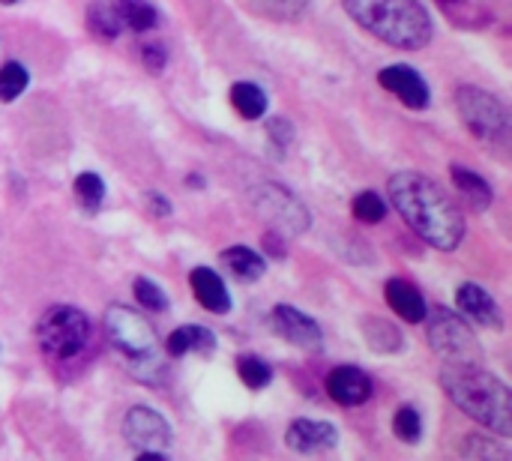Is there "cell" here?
I'll return each instance as SVG.
<instances>
[{
  "instance_id": "30bf717a",
  "label": "cell",
  "mask_w": 512,
  "mask_h": 461,
  "mask_svg": "<svg viewBox=\"0 0 512 461\" xmlns=\"http://www.w3.org/2000/svg\"><path fill=\"white\" fill-rule=\"evenodd\" d=\"M270 327L276 330V336H282L294 348L321 351V345H324V333L315 324V318H309L306 312H300L294 306H276L270 312Z\"/></svg>"
},
{
  "instance_id": "603a6c76",
  "label": "cell",
  "mask_w": 512,
  "mask_h": 461,
  "mask_svg": "<svg viewBox=\"0 0 512 461\" xmlns=\"http://www.w3.org/2000/svg\"><path fill=\"white\" fill-rule=\"evenodd\" d=\"M243 6L270 21H297L309 9V0H243Z\"/></svg>"
},
{
  "instance_id": "8fae6325",
  "label": "cell",
  "mask_w": 512,
  "mask_h": 461,
  "mask_svg": "<svg viewBox=\"0 0 512 461\" xmlns=\"http://www.w3.org/2000/svg\"><path fill=\"white\" fill-rule=\"evenodd\" d=\"M378 81H381L384 90L396 93L408 108H429V102H432V90H429V84L423 81V75H420L417 69L405 66V63L384 66V69L378 72Z\"/></svg>"
},
{
  "instance_id": "4dcf8cb0",
  "label": "cell",
  "mask_w": 512,
  "mask_h": 461,
  "mask_svg": "<svg viewBox=\"0 0 512 461\" xmlns=\"http://www.w3.org/2000/svg\"><path fill=\"white\" fill-rule=\"evenodd\" d=\"M165 60H168V54H165L162 45H144V66L150 72H162L165 69Z\"/></svg>"
},
{
  "instance_id": "4fadbf2b",
  "label": "cell",
  "mask_w": 512,
  "mask_h": 461,
  "mask_svg": "<svg viewBox=\"0 0 512 461\" xmlns=\"http://www.w3.org/2000/svg\"><path fill=\"white\" fill-rule=\"evenodd\" d=\"M285 444H288V450H294V453L312 456V453L333 450V447L339 444V432H336V426H333V423L297 420V423H291V426H288Z\"/></svg>"
},
{
  "instance_id": "e0dca14e",
  "label": "cell",
  "mask_w": 512,
  "mask_h": 461,
  "mask_svg": "<svg viewBox=\"0 0 512 461\" xmlns=\"http://www.w3.org/2000/svg\"><path fill=\"white\" fill-rule=\"evenodd\" d=\"M168 354L171 357H186V354H213L216 351V336L213 330L207 327H198V324H189V327H180L168 336Z\"/></svg>"
},
{
  "instance_id": "e575fe53",
  "label": "cell",
  "mask_w": 512,
  "mask_h": 461,
  "mask_svg": "<svg viewBox=\"0 0 512 461\" xmlns=\"http://www.w3.org/2000/svg\"><path fill=\"white\" fill-rule=\"evenodd\" d=\"M0 3H15V0H0Z\"/></svg>"
},
{
  "instance_id": "44dd1931",
  "label": "cell",
  "mask_w": 512,
  "mask_h": 461,
  "mask_svg": "<svg viewBox=\"0 0 512 461\" xmlns=\"http://www.w3.org/2000/svg\"><path fill=\"white\" fill-rule=\"evenodd\" d=\"M363 336H366L369 348H375V351H381V354H396V351L405 348L402 333H399L393 324H387L384 318H375V315L363 321Z\"/></svg>"
},
{
  "instance_id": "9a60e30c",
  "label": "cell",
  "mask_w": 512,
  "mask_h": 461,
  "mask_svg": "<svg viewBox=\"0 0 512 461\" xmlns=\"http://www.w3.org/2000/svg\"><path fill=\"white\" fill-rule=\"evenodd\" d=\"M189 285H192L195 300H198L204 309H210V312H216V315L231 312V297H228V291H225V282H222L210 267H195L192 276H189Z\"/></svg>"
},
{
  "instance_id": "f546056e",
  "label": "cell",
  "mask_w": 512,
  "mask_h": 461,
  "mask_svg": "<svg viewBox=\"0 0 512 461\" xmlns=\"http://www.w3.org/2000/svg\"><path fill=\"white\" fill-rule=\"evenodd\" d=\"M135 300H138L144 309H150V312H168V297H165V291H162L156 282H150V279H135Z\"/></svg>"
},
{
  "instance_id": "277c9868",
  "label": "cell",
  "mask_w": 512,
  "mask_h": 461,
  "mask_svg": "<svg viewBox=\"0 0 512 461\" xmlns=\"http://www.w3.org/2000/svg\"><path fill=\"white\" fill-rule=\"evenodd\" d=\"M36 342L54 363H69L90 345V318L75 306H51L36 324Z\"/></svg>"
},
{
  "instance_id": "d6986e66",
  "label": "cell",
  "mask_w": 512,
  "mask_h": 461,
  "mask_svg": "<svg viewBox=\"0 0 512 461\" xmlns=\"http://www.w3.org/2000/svg\"><path fill=\"white\" fill-rule=\"evenodd\" d=\"M453 171V183H456V189L468 198V204L474 207V210H489L492 207V201H495V195H492V186L477 174V171H471V168H462V165H453L450 168Z\"/></svg>"
},
{
  "instance_id": "6da1fadb",
  "label": "cell",
  "mask_w": 512,
  "mask_h": 461,
  "mask_svg": "<svg viewBox=\"0 0 512 461\" xmlns=\"http://www.w3.org/2000/svg\"><path fill=\"white\" fill-rule=\"evenodd\" d=\"M390 201L399 216L417 231L429 246L441 252H453L465 237V216L456 201L426 174L399 171L387 183Z\"/></svg>"
},
{
  "instance_id": "3957f363",
  "label": "cell",
  "mask_w": 512,
  "mask_h": 461,
  "mask_svg": "<svg viewBox=\"0 0 512 461\" xmlns=\"http://www.w3.org/2000/svg\"><path fill=\"white\" fill-rule=\"evenodd\" d=\"M342 6L363 30L393 48H426L435 30L420 0H342Z\"/></svg>"
},
{
  "instance_id": "f1b7e54d",
  "label": "cell",
  "mask_w": 512,
  "mask_h": 461,
  "mask_svg": "<svg viewBox=\"0 0 512 461\" xmlns=\"http://www.w3.org/2000/svg\"><path fill=\"white\" fill-rule=\"evenodd\" d=\"M393 429H396V435H399L405 444H417V441L423 438V420H420V411H414V408H402V411H396Z\"/></svg>"
},
{
  "instance_id": "d4e9b609",
  "label": "cell",
  "mask_w": 512,
  "mask_h": 461,
  "mask_svg": "<svg viewBox=\"0 0 512 461\" xmlns=\"http://www.w3.org/2000/svg\"><path fill=\"white\" fill-rule=\"evenodd\" d=\"M237 375H240V381H243L249 390H264V387L273 381V369L267 366V360L252 357V354H246V357L237 360Z\"/></svg>"
},
{
  "instance_id": "8992f818",
  "label": "cell",
  "mask_w": 512,
  "mask_h": 461,
  "mask_svg": "<svg viewBox=\"0 0 512 461\" xmlns=\"http://www.w3.org/2000/svg\"><path fill=\"white\" fill-rule=\"evenodd\" d=\"M105 333L111 345L123 357H129V363L135 366L156 363V330L141 312H132L129 306H111L105 312Z\"/></svg>"
},
{
  "instance_id": "d6a6232c",
  "label": "cell",
  "mask_w": 512,
  "mask_h": 461,
  "mask_svg": "<svg viewBox=\"0 0 512 461\" xmlns=\"http://www.w3.org/2000/svg\"><path fill=\"white\" fill-rule=\"evenodd\" d=\"M147 201H150V210H153L156 216H168V213H171V204L165 201V195L150 192V195H147Z\"/></svg>"
},
{
  "instance_id": "2e32d148",
  "label": "cell",
  "mask_w": 512,
  "mask_h": 461,
  "mask_svg": "<svg viewBox=\"0 0 512 461\" xmlns=\"http://www.w3.org/2000/svg\"><path fill=\"white\" fill-rule=\"evenodd\" d=\"M384 294H387V306L402 321H408V324H420L426 318V312H429L423 294L411 282H405V279H390L387 288H384Z\"/></svg>"
},
{
  "instance_id": "5bb4252c",
  "label": "cell",
  "mask_w": 512,
  "mask_h": 461,
  "mask_svg": "<svg viewBox=\"0 0 512 461\" xmlns=\"http://www.w3.org/2000/svg\"><path fill=\"white\" fill-rule=\"evenodd\" d=\"M456 303H459V312L462 318H471L483 327H501V312H498V303L492 300V294L474 282L462 285L456 291Z\"/></svg>"
},
{
  "instance_id": "ac0fdd59",
  "label": "cell",
  "mask_w": 512,
  "mask_h": 461,
  "mask_svg": "<svg viewBox=\"0 0 512 461\" xmlns=\"http://www.w3.org/2000/svg\"><path fill=\"white\" fill-rule=\"evenodd\" d=\"M108 3H111V9H114V15H117V21H120L123 30L147 33L159 21L156 9L147 0H108Z\"/></svg>"
},
{
  "instance_id": "ba28073f",
  "label": "cell",
  "mask_w": 512,
  "mask_h": 461,
  "mask_svg": "<svg viewBox=\"0 0 512 461\" xmlns=\"http://www.w3.org/2000/svg\"><path fill=\"white\" fill-rule=\"evenodd\" d=\"M252 207L282 234H303L309 231V210L303 207V201L288 192L285 186L276 183H261L249 192Z\"/></svg>"
},
{
  "instance_id": "4316f807",
  "label": "cell",
  "mask_w": 512,
  "mask_h": 461,
  "mask_svg": "<svg viewBox=\"0 0 512 461\" xmlns=\"http://www.w3.org/2000/svg\"><path fill=\"white\" fill-rule=\"evenodd\" d=\"M27 81H30L27 69H24L21 63L9 60V63L0 69V99H3V102H12V99H18V96L27 90Z\"/></svg>"
},
{
  "instance_id": "52a82bcc",
  "label": "cell",
  "mask_w": 512,
  "mask_h": 461,
  "mask_svg": "<svg viewBox=\"0 0 512 461\" xmlns=\"http://www.w3.org/2000/svg\"><path fill=\"white\" fill-rule=\"evenodd\" d=\"M456 108H459L462 123L480 141L498 144L507 138V111L492 93H486L480 87H459L456 90Z\"/></svg>"
},
{
  "instance_id": "5b68a950",
  "label": "cell",
  "mask_w": 512,
  "mask_h": 461,
  "mask_svg": "<svg viewBox=\"0 0 512 461\" xmlns=\"http://www.w3.org/2000/svg\"><path fill=\"white\" fill-rule=\"evenodd\" d=\"M426 336L429 348L435 357L447 366H483V348L468 327L465 318L447 312V309H432L426 312Z\"/></svg>"
},
{
  "instance_id": "836d02e7",
  "label": "cell",
  "mask_w": 512,
  "mask_h": 461,
  "mask_svg": "<svg viewBox=\"0 0 512 461\" xmlns=\"http://www.w3.org/2000/svg\"><path fill=\"white\" fill-rule=\"evenodd\" d=\"M441 3H444V6H450V3H453V0H441Z\"/></svg>"
},
{
  "instance_id": "ffe728a7",
  "label": "cell",
  "mask_w": 512,
  "mask_h": 461,
  "mask_svg": "<svg viewBox=\"0 0 512 461\" xmlns=\"http://www.w3.org/2000/svg\"><path fill=\"white\" fill-rule=\"evenodd\" d=\"M231 105L237 108L243 120H258L267 111V93L252 81H237L231 87Z\"/></svg>"
},
{
  "instance_id": "7a4b0ae2",
  "label": "cell",
  "mask_w": 512,
  "mask_h": 461,
  "mask_svg": "<svg viewBox=\"0 0 512 461\" xmlns=\"http://www.w3.org/2000/svg\"><path fill=\"white\" fill-rule=\"evenodd\" d=\"M441 387L453 399L459 411H465L480 426L492 429L501 438L512 435V399L510 387L483 372L480 366H447L441 375Z\"/></svg>"
},
{
  "instance_id": "1f68e13d",
  "label": "cell",
  "mask_w": 512,
  "mask_h": 461,
  "mask_svg": "<svg viewBox=\"0 0 512 461\" xmlns=\"http://www.w3.org/2000/svg\"><path fill=\"white\" fill-rule=\"evenodd\" d=\"M267 132H270V138L276 141V147H285V144L291 141V135H294L291 126H288L285 120H270V123H267Z\"/></svg>"
},
{
  "instance_id": "cb8c5ba5",
  "label": "cell",
  "mask_w": 512,
  "mask_h": 461,
  "mask_svg": "<svg viewBox=\"0 0 512 461\" xmlns=\"http://www.w3.org/2000/svg\"><path fill=\"white\" fill-rule=\"evenodd\" d=\"M87 24H90V30H93L99 39H117V36H120V30H123L108 0H99V3H93V6H90V12H87Z\"/></svg>"
},
{
  "instance_id": "7402d4cb",
  "label": "cell",
  "mask_w": 512,
  "mask_h": 461,
  "mask_svg": "<svg viewBox=\"0 0 512 461\" xmlns=\"http://www.w3.org/2000/svg\"><path fill=\"white\" fill-rule=\"evenodd\" d=\"M222 261H225L228 270H231L237 279H243V282H255V279L264 276V258H261L255 249H249V246H231V249L222 255Z\"/></svg>"
},
{
  "instance_id": "9c48e42d",
  "label": "cell",
  "mask_w": 512,
  "mask_h": 461,
  "mask_svg": "<svg viewBox=\"0 0 512 461\" xmlns=\"http://www.w3.org/2000/svg\"><path fill=\"white\" fill-rule=\"evenodd\" d=\"M123 438L138 453H162L165 456V450L171 444V426L153 408L138 405V408H129L123 417Z\"/></svg>"
},
{
  "instance_id": "83f0119b",
  "label": "cell",
  "mask_w": 512,
  "mask_h": 461,
  "mask_svg": "<svg viewBox=\"0 0 512 461\" xmlns=\"http://www.w3.org/2000/svg\"><path fill=\"white\" fill-rule=\"evenodd\" d=\"M351 213H354V219H360V222H366V225H378V222H384V216H387V201H384L381 195H375V192H360V195L354 198Z\"/></svg>"
},
{
  "instance_id": "484cf974",
  "label": "cell",
  "mask_w": 512,
  "mask_h": 461,
  "mask_svg": "<svg viewBox=\"0 0 512 461\" xmlns=\"http://www.w3.org/2000/svg\"><path fill=\"white\" fill-rule=\"evenodd\" d=\"M75 198L84 210H99L102 207V198H105V183L99 174L93 171H84L75 177Z\"/></svg>"
},
{
  "instance_id": "7c38bea8",
  "label": "cell",
  "mask_w": 512,
  "mask_h": 461,
  "mask_svg": "<svg viewBox=\"0 0 512 461\" xmlns=\"http://www.w3.org/2000/svg\"><path fill=\"white\" fill-rule=\"evenodd\" d=\"M327 396L342 408H357L372 399V378L357 366H339L327 375Z\"/></svg>"
}]
</instances>
